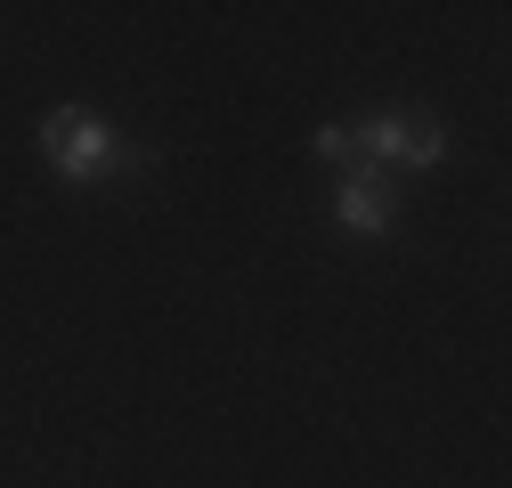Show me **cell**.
Masks as SVG:
<instances>
[{
  "instance_id": "6da1fadb",
  "label": "cell",
  "mask_w": 512,
  "mask_h": 488,
  "mask_svg": "<svg viewBox=\"0 0 512 488\" xmlns=\"http://www.w3.org/2000/svg\"><path fill=\"white\" fill-rule=\"evenodd\" d=\"M41 155H49V171H66V179H106L122 163V139L90 106H49L41 114Z\"/></svg>"
},
{
  "instance_id": "277c9868",
  "label": "cell",
  "mask_w": 512,
  "mask_h": 488,
  "mask_svg": "<svg viewBox=\"0 0 512 488\" xmlns=\"http://www.w3.org/2000/svg\"><path fill=\"white\" fill-rule=\"evenodd\" d=\"M317 155L342 163V171H358V131H350V122H326V131H317Z\"/></svg>"
},
{
  "instance_id": "7a4b0ae2",
  "label": "cell",
  "mask_w": 512,
  "mask_h": 488,
  "mask_svg": "<svg viewBox=\"0 0 512 488\" xmlns=\"http://www.w3.org/2000/svg\"><path fill=\"white\" fill-rule=\"evenodd\" d=\"M439 155H447L439 114H374V122H358V163L366 171H431Z\"/></svg>"
},
{
  "instance_id": "3957f363",
  "label": "cell",
  "mask_w": 512,
  "mask_h": 488,
  "mask_svg": "<svg viewBox=\"0 0 512 488\" xmlns=\"http://www.w3.org/2000/svg\"><path fill=\"white\" fill-rule=\"evenodd\" d=\"M334 220H342L350 236H391V228H399V179L358 163V171L342 179V196H334Z\"/></svg>"
}]
</instances>
